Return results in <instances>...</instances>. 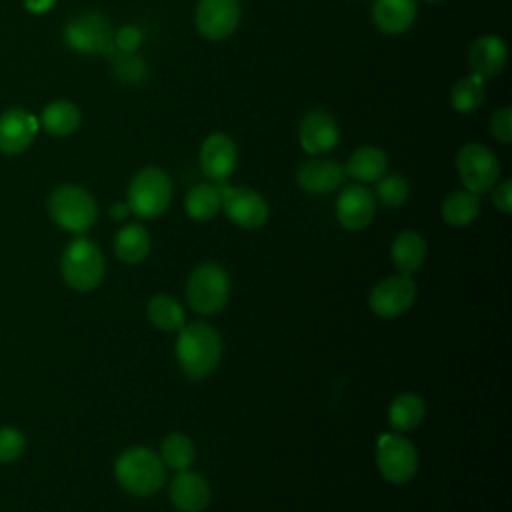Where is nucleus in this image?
I'll return each mask as SVG.
<instances>
[{"mask_svg": "<svg viewBox=\"0 0 512 512\" xmlns=\"http://www.w3.org/2000/svg\"><path fill=\"white\" fill-rule=\"evenodd\" d=\"M114 478L130 496L150 498L164 486L166 466L152 448L130 446L118 454L114 462Z\"/></svg>", "mask_w": 512, "mask_h": 512, "instance_id": "obj_2", "label": "nucleus"}, {"mask_svg": "<svg viewBox=\"0 0 512 512\" xmlns=\"http://www.w3.org/2000/svg\"><path fill=\"white\" fill-rule=\"evenodd\" d=\"M222 352L224 342L220 332L204 320L186 322L176 332V362L184 376L190 380L208 378L218 368Z\"/></svg>", "mask_w": 512, "mask_h": 512, "instance_id": "obj_1", "label": "nucleus"}, {"mask_svg": "<svg viewBox=\"0 0 512 512\" xmlns=\"http://www.w3.org/2000/svg\"><path fill=\"white\" fill-rule=\"evenodd\" d=\"M420 466L416 446L400 432L380 434L376 440V468L390 484L410 482Z\"/></svg>", "mask_w": 512, "mask_h": 512, "instance_id": "obj_8", "label": "nucleus"}, {"mask_svg": "<svg viewBox=\"0 0 512 512\" xmlns=\"http://www.w3.org/2000/svg\"><path fill=\"white\" fill-rule=\"evenodd\" d=\"M40 130L38 118L26 108H8L0 114V152L18 156L26 152Z\"/></svg>", "mask_w": 512, "mask_h": 512, "instance_id": "obj_14", "label": "nucleus"}, {"mask_svg": "<svg viewBox=\"0 0 512 512\" xmlns=\"http://www.w3.org/2000/svg\"><path fill=\"white\" fill-rule=\"evenodd\" d=\"M222 198V212L230 222L244 230H258L268 222L270 206L266 198L248 186H230L226 180L216 182Z\"/></svg>", "mask_w": 512, "mask_h": 512, "instance_id": "obj_10", "label": "nucleus"}, {"mask_svg": "<svg viewBox=\"0 0 512 512\" xmlns=\"http://www.w3.org/2000/svg\"><path fill=\"white\" fill-rule=\"evenodd\" d=\"M230 290L228 272L218 262H202L190 272L184 296L196 314L214 316L228 304Z\"/></svg>", "mask_w": 512, "mask_h": 512, "instance_id": "obj_5", "label": "nucleus"}, {"mask_svg": "<svg viewBox=\"0 0 512 512\" xmlns=\"http://www.w3.org/2000/svg\"><path fill=\"white\" fill-rule=\"evenodd\" d=\"M456 172L462 186L474 194L492 190L500 178L498 156L480 142L464 144L456 154Z\"/></svg>", "mask_w": 512, "mask_h": 512, "instance_id": "obj_9", "label": "nucleus"}, {"mask_svg": "<svg viewBox=\"0 0 512 512\" xmlns=\"http://www.w3.org/2000/svg\"><path fill=\"white\" fill-rule=\"evenodd\" d=\"M112 72L124 84H140L148 78V64L136 52H116L112 50Z\"/></svg>", "mask_w": 512, "mask_h": 512, "instance_id": "obj_31", "label": "nucleus"}, {"mask_svg": "<svg viewBox=\"0 0 512 512\" xmlns=\"http://www.w3.org/2000/svg\"><path fill=\"white\" fill-rule=\"evenodd\" d=\"M484 78L470 72L468 76H462L454 82L450 90V104L460 114H472L484 104L486 86Z\"/></svg>", "mask_w": 512, "mask_h": 512, "instance_id": "obj_29", "label": "nucleus"}, {"mask_svg": "<svg viewBox=\"0 0 512 512\" xmlns=\"http://www.w3.org/2000/svg\"><path fill=\"white\" fill-rule=\"evenodd\" d=\"M62 280L76 292H92L106 274V260L96 242L82 234L68 242L60 256Z\"/></svg>", "mask_w": 512, "mask_h": 512, "instance_id": "obj_3", "label": "nucleus"}, {"mask_svg": "<svg viewBox=\"0 0 512 512\" xmlns=\"http://www.w3.org/2000/svg\"><path fill=\"white\" fill-rule=\"evenodd\" d=\"M148 322L162 332H178L186 324V312L182 304L170 294H154L146 302Z\"/></svg>", "mask_w": 512, "mask_h": 512, "instance_id": "obj_28", "label": "nucleus"}, {"mask_svg": "<svg viewBox=\"0 0 512 512\" xmlns=\"http://www.w3.org/2000/svg\"><path fill=\"white\" fill-rule=\"evenodd\" d=\"M418 296L416 282L408 274H394L374 284L368 294V306L374 316L382 320H394L408 312Z\"/></svg>", "mask_w": 512, "mask_h": 512, "instance_id": "obj_11", "label": "nucleus"}, {"mask_svg": "<svg viewBox=\"0 0 512 512\" xmlns=\"http://www.w3.org/2000/svg\"><path fill=\"white\" fill-rule=\"evenodd\" d=\"M492 204L502 214H510L512 212V180L510 178H506L502 182H496L492 186Z\"/></svg>", "mask_w": 512, "mask_h": 512, "instance_id": "obj_36", "label": "nucleus"}, {"mask_svg": "<svg viewBox=\"0 0 512 512\" xmlns=\"http://www.w3.org/2000/svg\"><path fill=\"white\" fill-rule=\"evenodd\" d=\"M162 464L174 472L186 470L194 464L196 458V446L192 438L184 432H170L164 436L158 452Z\"/></svg>", "mask_w": 512, "mask_h": 512, "instance_id": "obj_30", "label": "nucleus"}, {"mask_svg": "<svg viewBox=\"0 0 512 512\" xmlns=\"http://www.w3.org/2000/svg\"><path fill=\"white\" fill-rule=\"evenodd\" d=\"M490 134L494 140H498L500 144L508 146L512 142V108L510 106H502L498 108L492 116H490Z\"/></svg>", "mask_w": 512, "mask_h": 512, "instance_id": "obj_34", "label": "nucleus"}, {"mask_svg": "<svg viewBox=\"0 0 512 512\" xmlns=\"http://www.w3.org/2000/svg\"><path fill=\"white\" fill-rule=\"evenodd\" d=\"M26 450V436L12 426H0V464L16 462Z\"/></svg>", "mask_w": 512, "mask_h": 512, "instance_id": "obj_33", "label": "nucleus"}, {"mask_svg": "<svg viewBox=\"0 0 512 512\" xmlns=\"http://www.w3.org/2000/svg\"><path fill=\"white\" fill-rule=\"evenodd\" d=\"M344 164L336 162L334 158H320L314 156L306 162H302L296 170V182L298 186L308 194H330L338 190L346 180Z\"/></svg>", "mask_w": 512, "mask_h": 512, "instance_id": "obj_17", "label": "nucleus"}, {"mask_svg": "<svg viewBox=\"0 0 512 512\" xmlns=\"http://www.w3.org/2000/svg\"><path fill=\"white\" fill-rule=\"evenodd\" d=\"M184 210L188 218L196 222H208L222 212L220 188L216 182H202L188 190L184 198Z\"/></svg>", "mask_w": 512, "mask_h": 512, "instance_id": "obj_27", "label": "nucleus"}, {"mask_svg": "<svg viewBox=\"0 0 512 512\" xmlns=\"http://www.w3.org/2000/svg\"><path fill=\"white\" fill-rule=\"evenodd\" d=\"M334 212L344 230L360 232L368 228L376 216V198L364 184H350L338 194Z\"/></svg>", "mask_w": 512, "mask_h": 512, "instance_id": "obj_13", "label": "nucleus"}, {"mask_svg": "<svg viewBox=\"0 0 512 512\" xmlns=\"http://www.w3.org/2000/svg\"><path fill=\"white\" fill-rule=\"evenodd\" d=\"M338 140H340V128L336 118L330 112L316 108V110H310L300 120L298 142L302 150L308 152L310 156H320L334 150Z\"/></svg>", "mask_w": 512, "mask_h": 512, "instance_id": "obj_15", "label": "nucleus"}, {"mask_svg": "<svg viewBox=\"0 0 512 512\" xmlns=\"http://www.w3.org/2000/svg\"><path fill=\"white\" fill-rule=\"evenodd\" d=\"M418 14L416 0H374L372 20L376 28L388 36L406 32Z\"/></svg>", "mask_w": 512, "mask_h": 512, "instance_id": "obj_20", "label": "nucleus"}, {"mask_svg": "<svg viewBox=\"0 0 512 512\" xmlns=\"http://www.w3.org/2000/svg\"><path fill=\"white\" fill-rule=\"evenodd\" d=\"M240 16V0H198L194 10V24L204 38L216 42L236 32Z\"/></svg>", "mask_w": 512, "mask_h": 512, "instance_id": "obj_12", "label": "nucleus"}, {"mask_svg": "<svg viewBox=\"0 0 512 512\" xmlns=\"http://www.w3.org/2000/svg\"><path fill=\"white\" fill-rule=\"evenodd\" d=\"M24 2V8L30 12V14H46L48 10L54 8V4L58 0H22Z\"/></svg>", "mask_w": 512, "mask_h": 512, "instance_id": "obj_37", "label": "nucleus"}, {"mask_svg": "<svg viewBox=\"0 0 512 512\" xmlns=\"http://www.w3.org/2000/svg\"><path fill=\"white\" fill-rule=\"evenodd\" d=\"M168 496L178 512H202L212 500V488L202 474L186 468L172 476Z\"/></svg>", "mask_w": 512, "mask_h": 512, "instance_id": "obj_18", "label": "nucleus"}, {"mask_svg": "<svg viewBox=\"0 0 512 512\" xmlns=\"http://www.w3.org/2000/svg\"><path fill=\"white\" fill-rule=\"evenodd\" d=\"M130 214H132V212H130L126 200H124V202H114V204L110 206V218L116 220V222H124Z\"/></svg>", "mask_w": 512, "mask_h": 512, "instance_id": "obj_38", "label": "nucleus"}, {"mask_svg": "<svg viewBox=\"0 0 512 512\" xmlns=\"http://www.w3.org/2000/svg\"><path fill=\"white\" fill-rule=\"evenodd\" d=\"M424 2H442V0H424Z\"/></svg>", "mask_w": 512, "mask_h": 512, "instance_id": "obj_39", "label": "nucleus"}, {"mask_svg": "<svg viewBox=\"0 0 512 512\" xmlns=\"http://www.w3.org/2000/svg\"><path fill=\"white\" fill-rule=\"evenodd\" d=\"M52 220L66 232L84 234L98 220V204L94 196L78 184H60L48 198Z\"/></svg>", "mask_w": 512, "mask_h": 512, "instance_id": "obj_6", "label": "nucleus"}, {"mask_svg": "<svg viewBox=\"0 0 512 512\" xmlns=\"http://www.w3.org/2000/svg\"><path fill=\"white\" fill-rule=\"evenodd\" d=\"M426 416V402L416 392H400L388 406V424L392 432L416 430Z\"/></svg>", "mask_w": 512, "mask_h": 512, "instance_id": "obj_25", "label": "nucleus"}, {"mask_svg": "<svg viewBox=\"0 0 512 512\" xmlns=\"http://www.w3.org/2000/svg\"><path fill=\"white\" fill-rule=\"evenodd\" d=\"M142 30L134 24H124L114 30V50L116 52H138L142 46Z\"/></svg>", "mask_w": 512, "mask_h": 512, "instance_id": "obj_35", "label": "nucleus"}, {"mask_svg": "<svg viewBox=\"0 0 512 512\" xmlns=\"http://www.w3.org/2000/svg\"><path fill=\"white\" fill-rule=\"evenodd\" d=\"M172 194L170 176L158 166H146L132 176L126 190V204L136 218L154 220L168 210Z\"/></svg>", "mask_w": 512, "mask_h": 512, "instance_id": "obj_4", "label": "nucleus"}, {"mask_svg": "<svg viewBox=\"0 0 512 512\" xmlns=\"http://www.w3.org/2000/svg\"><path fill=\"white\" fill-rule=\"evenodd\" d=\"M62 36L70 50L84 56L110 54L114 50V26L106 14L96 10L74 14L64 24Z\"/></svg>", "mask_w": 512, "mask_h": 512, "instance_id": "obj_7", "label": "nucleus"}, {"mask_svg": "<svg viewBox=\"0 0 512 512\" xmlns=\"http://www.w3.org/2000/svg\"><path fill=\"white\" fill-rule=\"evenodd\" d=\"M440 214L442 220L454 228L470 226L480 216V194H474L466 188L452 190L444 196Z\"/></svg>", "mask_w": 512, "mask_h": 512, "instance_id": "obj_26", "label": "nucleus"}, {"mask_svg": "<svg viewBox=\"0 0 512 512\" xmlns=\"http://www.w3.org/2000/svg\"><path fill=\"white\" fill-rule=\"evenodd\" d=\"M38 124L44 132L56 138H64L74 134L82 124V112L80 108L64 98L48 102L38 118Z\"/></svg>", "mask_w": 512, "mask_h": 512, "instance_id": "obj_22", "label": "nucleus"}, {"mask_svg": "<svg viewBox=\"0 0 512 512\" xmlns=\"http://www.w3.org/2000/svg\"><path fill=\"white\" fill-rule=\"evenodd\" d=\"M346 176L354 178L358 184H370L380 180L388 170V156L382 148L364 144L356 148L348 162L344 164Z\"/></svg>", "mask_w": 512, "mask_h": 512, "instance_id": "obj_23", "label": "nucleus"}, {"mask_svg": "<svg viewBox=\"0 0 512 512\" xmlns=\"http://www.w3.org/2000/svg\"><path fill=\"white\" fill-rule=\"evenodd\" d=\"M152 240L144 224L128 222L114 236V254L120 262L136 266L150 254Z\"/></svg>", "mask_w": 512, "mask_h": 512, "instance_id": "obj_24", "label": "nucleus"}, {"mask_svg": "<svg viewBox=\"0 0 512 512\" xmlns=\"http://www.w3.org/2000/svg\"><path fill=\"white\" fill-rule=\"evenodd\" d=\"M372 194L380 204L398 208L408 200L410 184L402 174H384L380 180H376V190Z\"/></svg>", "mask_w": 512, "mask_h": 512, "instance_id": "obj_32", "label": "nucleus"}, {"mask_svg": "<svg viewBox=\"0 0 512 512\" xmlns=\"http://www.w3.org/2000/svg\"><path fill=\"white\" fill-rule=\"evenodd\" d=\"M508 60L506 42L496 34H484L476 38L468 50V66L474 74L486 78L498 76Z\"/></svg>", "mask_w": 512, "mask_h": 512, "instance_id": "obj_19", "label": "nucleus"}, {"mask_svg": "<svg viewBox=\"0 0 512 512\" xmlns=\"http://www.w3.org/2000/svg\"><path fill=\"white\" fill-rule=\"evenodd\" d=\"M428 256L426 238L416 230L400 232L390 244V260L400 274H416Z\"/></svg>", "mask_w": 512, "mask_h": 512, "instance_id": "obj_21", "label": "nucleus"}, {"mask_svg": "<svg viewBox=\"0 0 512 512\" xmlns=\"http://www.w3.org/2000/svg\"><path fill=\"white\" fill-rule=\"evenodd\" d=\"M200 168L212 182H224L238 166V148L224 132H212L200 146Z\"/></svg>", "mask_w": 512, "mask_h": 512, "instance_id": "obj_16", "label": "nucleus"}]
</instances>
